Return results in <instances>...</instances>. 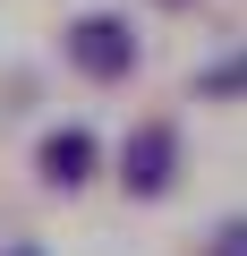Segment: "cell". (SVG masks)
<instances>
[{
	"label": "cell",
	"mask_w": 247,
	"mask_h": 256,
	"mask_svg": "<svg viewBox=\"0 0 247 256\" xmlns=\"http://www.w3.org/2000/svg\"><path fill=\"white\" fill-rule=\"evenodd\" d=\"M0 256H43V248H34V239H17V248H0Z\"/></svg>",
	"instance_id": "6"
},
{
	"label": "cell",
	"mask_w": 247,
	"mask_h": 256,
	"mask_svg": "<svg viewBox=\"0 0 247 256\" xmlns=\"http://www.w3.org/2000/svg\"><path fill=\"white\" fill-rule=\"evenodd\" d=\"M171 180H179V128L171 120L128 128V146H119V188H128V196H162Z\"/></svg>",
	"instance_id": "1"
},
{
	"label": "cell",
	"mask_w": 247,
	"mask_h": 256,
	"mask_svg": "<svg viewBox=\"0 0 247 256\" xmlns=\"http://www.w3.org/2000/svg\"><path fill=\"white\" fill-rule=\"evenodd\" d=\"M205 256H247V214H239V222H222V230L205 239Z\"/></svg>",
	"instance_id": "5"
},
{
	"label": "cell",
	"mask_w": 247,
	"mask_h": 256,
	"mask_svg": "<svg viewBox=\"0 0 247 256\" xmlns=\"http://www.w3.org/2000/svg\"><path fill=\"white\" fill-rule=\"evenodd\" d=\"M162 9H188V0H162Z\"/></svg>",
	"instance_id": "7"
},
{
	"label": "cell",
	"mask_w": 247,
	"mask_h": 256,
	"mask_svg": "<svg viewBox=\"0 0 247 256\" xmlns=\"http://www.w3.org/2000/svg\"><path fill=\"white\" fill-rule=\"evenodd\" d=\"M68 60H77V68H85L94 86L128 77V68H137V34H128V18H111V9L77 18V26H68Z\"/></svg>",
	"instance_id": "2"
},
{
	"label": "cell",
	"mask_w": 247,
	"mask_h": 256,
	"mask_svg": "<svg viewBox=\"0 0 247 256\" xmlns=\"http://www.w3.org/2000/svg\"><path fill=\"white\" fill-rule=\"evenodd\" d=\"M196 94H205V102H222V94H247V52H230V60L196 68Z\"/></svg>",
	"instance_id": "4"
},
{
	"label": "cell",
	"mask_w": 247,
	"mask_h": 256,
	"mask_svg": "<svg viewBox=\"0 0 247 256\" xmlns=\"http://www.w3.org/2000/svg\"><path fill=\"white\" fill-rule=\"evenodd\" d=\"M43 180L51 188L94 180V137H85V128H51V137H43Z\"/></svg>",
	"instance_id": "3"
}]
</instances>
